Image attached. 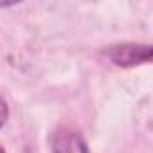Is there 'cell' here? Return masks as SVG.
Masks as SVG:
<instances>
[{
    "label": "cell",
    "instance_id": "obj_1",
    "mask_svg": "<svg viewBox=\"0 0 153 153\" xmlns=\"http://www.w3.org/2000/svg\"><path fill=\"white\" fill-rule=\"evenodd\" d=\"M105 53L116 66L121 68H134V66L153 62V45L121 43V45L109 46Z\"/></svg>",
    "mask_w": 153,
    "mask_h": 153
},
{
    "label": "cell",
    "instance_id": "obj_2",
    "mask_svg": "<svg viewBox=\"0 0 153 153\" xmlns=\"http://www.w3.org/2000/svg\"><path fill=\"white\" fill-rule=\"evenodd\" d=\"M52 153H89V148L80 132L62 126L52 135Z\"/></svg>",
    "mask_w": 153,
    "mask_h": 153
},
{
    "label": "cell",
    "instance_id": "obj_3",
    "mask_svg": "<svg viewBox=\"0 0 153 153\" xmlns=\"http://www.w3.org/2000/svg\"><path fill=\"white\" fill-rule=\"evenodd\" d=\"M7 117H9V107H7V102L0 96V128L5 125Z\"/></svg>",
    "mask_w": 153,
    "mask_h": 153
},
{
    "label": "cell",
    "instance_id": "obj_4",
    "mask_svg": "<svg viewBox=\"0 0 153 153\" xmlns=\"http://www.w3.org/2000/svg\"><path fill=\"white\" fill-rule=\"evenodd\" d=\"M23 0H0V7H11V5H16Z\"/></svg>",
    "mask_w": 153,
    "mask_h": 153
},
{
    "label": "cell",
    "instance_id": "obj_5",
    "mask_svg": "<svg viewBox=\"0 0 153 153\" xmlns=\"http://www.w3.org/2000/svg\"><path fill=\"white\" fill-rule=\"evenodd\" d=\"M0 153H5V150H4V148H2V146H0Z\"/></svg>",
    "mask_w": 153,
    "mask_h": 153
}]
</instances>
